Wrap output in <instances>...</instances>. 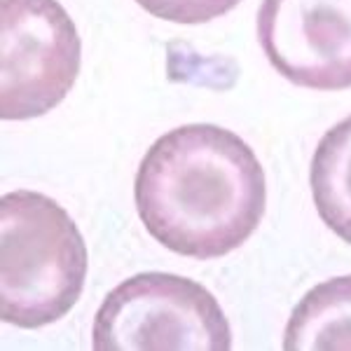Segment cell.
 Instances as JSON below:
<instances>
[{
	"label": "cell",
	"instance_id": "2",
	"mask_svg": "<svg viewBox=\"0 0 351 351\" xmlns=\"http://www.w3.org/2000/svg\"><path fill=\"white\" fill-rule=\"evenodd\" d=\"M89 253L75 220L52 197L31 190L0 199V316L33 330L75 307Z\"/></svg>",
	"mask_w": 351,
	"mask_h": 351
},
{
	"label": "cell",
	"instance_id": "6",
	"mask_svg": "<svg viewBox=\"0 0 351 351\" xmlns=\"http://www.w3.org/2000/svg\"><path fill=\"white\" fill-rule=\"evenodd\" d=\"M286 351H351V274L304 293L284 330Z\"/></svg>",
	"mask_w": 351,
	"mask_h": 351
},
{
	"label": "cell",
	"instance_id": "5",
	"mask_svg": "<svg viewBox=\"0 0 351 351\" xmlns=\"http://www.w3.org/2000/svg\"><path fill=\"white\" fill-rule=\"evenodd\" d=\"M258 40L269 66L295 87L351 89V0H263Z\"/></svg>",
	"mask_w": 351,
	"mask_h": 351
},
{
	"label": "cell",
	"instance_id": "8",
	"mask_svg": "<svg viewBox=\"0 0 351 351\" xmlns=\"http://www.w3.org/2000/svg\"><path fill=\"white\" fill-rule=\"evenodd\" d=\"M148 14L173 24H206L232 12L241 0H136Z\"/></svg>",
	"mask_w": 351,
	"mask_h": 351
},
{
	"label": "cell",
	"instance_id": "4",
	"mask_svg": "<svg viewBox=\"0 0 351 351\" xmlns=\"http://www.w3.org/2000/svg\"><path fill=\"white\" fill-rule=\"evenodd\" d=\"M82 40L59 0H0V117L54 110L80 75Z\"/></svg>",
	"mask_w": 351,
	"mask_h": 351
},
{
	"label": "cell",
	"instance_id": "7",
	"mask_svg": "<svg viewBox=\"0 0 351 351\" xmlns=\"http://www.w3.org/2000/svg\"><path fill=\"white\" fill-rule=\"evenodd\" d=\"M309 180L321 220L339 239L351 243V115L319 141Z\"/></svg>",
	"mask_w": 351,
	"mask_h": 351
},
{
	"label": "cell",
	"instance_id": "3",
	"mask_svg": "<svg viewBox=\"0 0 351 351\" xmlns=\"http://www.w3.org/2000/svg\"><path fill=\"white\" fill-rule=\"evenodd\" d=\"M96 351H230L223 307L202 284L143 271L115 286L94 316Z\"/></svg>",
	"mask_w": 351,
	"mask_h": 351
},
{
	"label": "cell",
	"instance_id": "1",
	"mask_svg": "<svg viewBox=\"0 0 351 351\" xmlns=\"http://www.w3.org/2000/svg\"><path fill=\"white\" fill-rule=\"evenodd\" d=\"M134 202L148 234L195 260H216L253 237L267 180L251 145L218 124H183L145 150Z\"/></svg>",
	"mask_w": 351,
	"mask_h": 351
}]
</instances>
